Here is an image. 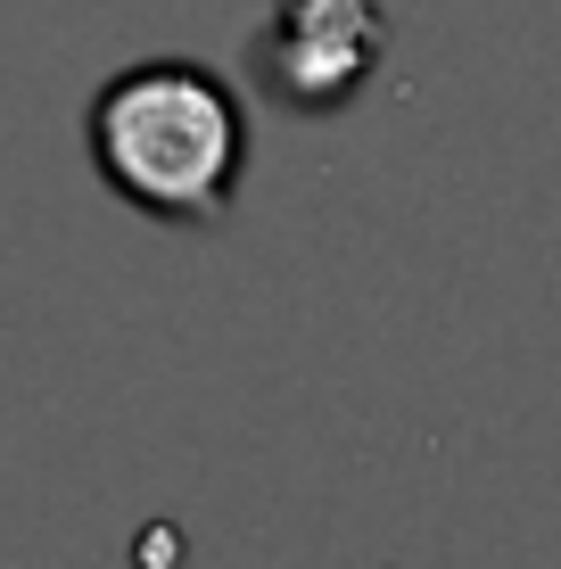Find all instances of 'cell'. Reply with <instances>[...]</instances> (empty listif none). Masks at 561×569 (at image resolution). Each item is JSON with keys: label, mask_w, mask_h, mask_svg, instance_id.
<instances>
[{"label": "cell", "mask_w": 561, "mask_h": 569, "mask_svg": "<svg viewBox=\"0 0 561 569\" xmlns=\"http://www.w3.org/2000/svg\"><path fill=\"white\" fill-rule=\"evenodd\" d=\"M91 166L158 223H216L248 166V108L199 58H141L91 100Z\"/></svg>", "instance_id": "6da1fadb"}, {"label": "cell", "mask_w": 561, "mask_h": 569, "mask_svg": "<svg viewBox=\"0 0 561 569\" xmlns=\"http://www.w3.org/2000/svg\"><path fill=\"white\" fill-rule=\"evenodd\" d=\"M380 50H389L380 0H281L257 58L289 108H339L380 67Z\"/></svg>", "instance_id": "7a4b0ae2"}]
</instances>
